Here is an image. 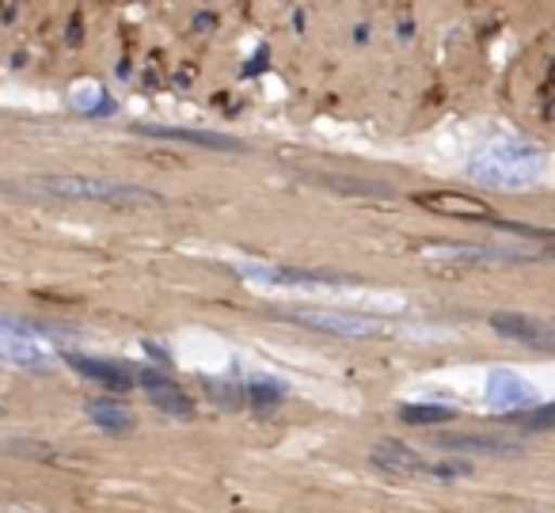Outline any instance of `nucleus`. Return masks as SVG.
Here are the masks:
<instances>
[{"instance_id":"nucleus-1","label":"nucleus","mask_w":555,"mask_h":513,"mask_svg":"<svg viewBox=\"0 0 555 513\" xmlns=\"http://www.w3.org/2000/svg\"><path fill=\"white\" fill-rule=\"evenodd\" d=\"M35 191L65 202H100V206L138 209V206H160V194L145 191L138 183H115V179H92V176H39L31 179Z\"/></svg>"},{"instance_id":"nucleus-2","label":"nucleus","mask_w":555,"mask_h":513,"mask_svg":"<svg viewBox=\"0 0 555 513\" xmlns=\"http://www.w3.org/2000/svg\"><path fill=\"white\" fill-rule=\"evenodd\" d=\"M370 464L380 472L392 475H411V479H438V483H453L468 475V464H456L446 457H423L418 449L403 441H373L370 445Z\"/></svg>"},{"instance_id":"nucleus-3","label":"nucleus","mask_w":555,"mask_h":513,"mask_svg":"<svg viewBox=\"0 0 555 513\" xmlns=\"http://www.w3.org/2000/svg\"><path fill=\"white\" fill-rule=\"evenodd\" d=\"M540 164H544L540 149L525 145V141H502L472 164V176L499 187H525L540 171Z\"/></svg>"},{"instance_id":"nucleus-4","label":"nucleus","mask_w":555,"mask_h":513,"mask_svg":"<svg viewBox=\"0 0 555 513\" xmlns=\"http://www.w3.org/2000/svg\"><path fill=\"white\" fill-rule=\"evenodd\" d=\"M286 323H297V328L309 331H324V335L335 338H377L385 331L380 320H370V316H350V312H324V308H294V312H278Z\"/></svg>"},{"instance_id":"nucleus-5","label":"nucleus","mask_w":555,"mask_h":513,"mask_svg":"<svg viewBox=\"0 0 555 513\" xmlns=\"http://www.w3.org/2000/svg\"><path fill=\"white\" fill-rule=\"evenodd\" d=\"M415 202L430 214L441 217H456V221H494V209L487 206L476 194H461V191H418Z\"/></svg>"},{"instance_id":"nucleus-6","label":"nucleus","mask_w":555,"mask_h":513,"mask_svg":"<svg viewBox=\"0 0 555 513\" xmlns=\"http://www.w3.org/2000/svg\"><path fill=\"white\" fill-rule=\"evenodd\" d=\"M133 381L145 388V396L153 399V407H160V411L176 414V419H191V414H194L191 396H186V392L179 388L168 373H160V369H149V365L138 369V373H133Z\"/></svg>"},{"instance_id":"nucleus-7","label":"nucleus","mask_w":555,"mask_h":513,"mask_svg":"<svg viewBox=\"0 0 555 513\" xmlns=\"http://www.w3.org/2000/svg\"><path fill=\"white\" fill-rule=\"evenodd\" d=\"M487 407L502 414L529 411V407H537V392H532V384H525L521 376L499 369V373H491V381H487Z\"/></svg>"},{"instance_id":"nucleus-8","label":"nucleus","mask_w":555,"mask_h":513,"mask_svg":"<svg viewBox=\"0 0 555 513\" xmlns=\"http://www.w3.org/2000/svg\"><path fill=\"white\" fill-rule=\"evenodd\" d=\"M434 449L456 452V457H517L521 445L506 437H479V434H434Z\"/></svg>"},{"instance_id":"nucleus-9","label":"nucleus","mask_w":555,"mask_h":513,"mask_svg":"<svg viewBox=\"0 0 555 513\" xmlns=\"http://www.w3.org/2000/svg\"><path fill=\"white\" fill-rule=\"evenodd\" d=\"M491 328L499 331L502 338H514V343H525L532 350H552L555 335L547 323L532 320V316H517V312H494L491 316Z\"/></svg>"},{"instance_id":"nucleus-10","label":"nucleus","mask_w":555,"mask_h":513,"mask_svg":"<svg viewBox=\"0 0 555 513\" xmlns=\"http://www.w3.org/2000/svg\"><path fill=\"white\" fill-rule=\"evenodd\" d=\"M65 361H69L73 369H77L85 381H95L103 384V388L111 392H130L133 384V369L122 365V361H103V358H88V354H65Z\"/></svg>"},{"instance_id":"nucleus-11","label":"nucleus","mask_w":555,"mask_h":513,"mask_svg":"<svg viewBox=\"0 0 555 513\" xmlns=\"http://www.w3.org/2000/svg\"><path fill=\"white\" fill-rule=\"evenodd\" d=\"M247 278H255V282H270V285H301V290H312V285H327V290H339V285H347L350 278L343 274H324V270H297V267H251L244 270Z\"/></svg>"},{"instance_id":"nucleus-12","label":"nucleus","mask_w":555,"mask_h":513,"mask_svg":"<svg viewBox=\"0 0 555 513\" xmlns=\"http://www.w3.org/2000/svg\"><path fill=\"white\" fill-rule=\"evenodd\" d=\"M138 133H149V138H168V141H186V145H198V149H221V153H244V141L229 138V133L186 130V126H149V123H141Z\"/></svg>"},{"instance_id":"nucleus-13","label":"nucleus","mask_w":555,"mask_h":513,"mask_svg":"<svg viewBox=\"0 0 555 513\" xmlns=\"http://www.w3.org/2000/svg\"><path fill=\"white\" fill-rule=\"evenodd\" d=\"M434 259H453V262H529L537 259L532 252H517V247H464V244H446L430 247Z\"/></svg>"},{"instance_id":"nucleus-14","label":"nucleus","mask_w":555,"mask_h":513,"mask_svg":"<svg viewBox=\"0 0 555 513\" xmlns=\"http://www.w3.org/2000/svg\"><path fill=\"white\" fill-rule=\"evenodd\" d=\"M85 414L103 429V434H115V437L133 434V426H138V419H133L130 407L115 403V399H88Z\"/></svg>"},{"instance_id":"nucleus-15","label":"nucleus","mask_w":555,"mask_h":513,"mask_svg":"<svg viewBox=\"0 0 555 513\" xmlns=\"http://www.w3.org/2000/svg\"><path fill=\"white\" fill-rule=\"evenodd\" d=\"M0 361L24 365V369H31V373H50V369H54V354L42 350L39 343H27V338H4V335H0Z\"/></svg>"},{"instance_id":"nucleus-16","label":"nucleus","mask_w":555,"mask_h":513,"mask_svg":"<svg viewBox=\"0 0 555 513\" xmlns=\"http://www.w3.org/2000/svg\"><path fill=\"white\" fill-rule=\"evenodd\" d=\"M456 411L446 403H408L400 407V422L408 426H441V422H453Z\"/></svg>"},{"instance_id":"nucleus-17","label":"nucleus","mask_w":555,"mask_h":513,"mask_svg":"<svg viewBox=\"0 0 555 513\" xmlns=\"http://www.w3.org/2000/svg\"><path fill=\"white\" fill-rule=\"evenodd\" d=\"M244 399L251 407H278L286 399V384L267 381V376H255V381L244 384Z\"/></svg>"},{"instance_id":"nucleus-18","label":"nucleus","mask_w":555,"mask_h":513,"mask_svg":"<svg viewBox=\"0 0 555 513\" xmlns=\"http://www.w3.org/2000/svg\"><path fill=\"white\" fill-rule=\"evenodd\" d=\"M514 426L521 429V434H547V429L555 426V411L547 403H537V407H529V411H517Z\"/></svg>"},{"instance_id":"nucleus-19","label":"nucleus","mask_w":555,"mask_h":513,"mask_svg":"<svg viewBox=\"0 0 555 513\" xmlns=\"http://www.w3.org/2000/svg\"><path fill=\"white\" fill-rule=\"evenodd\" d=\"M42 331H47L42 323L24 320V316H0V335L4 338H27V343H35Z\"/></svg>"}]
</instances>
